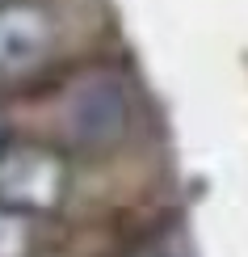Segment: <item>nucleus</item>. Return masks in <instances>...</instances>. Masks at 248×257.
I'll list each match as a JSON object with an SVG mask.
<instances>
[{"instance_id":"1","label":"nucleus","mask_w":248,"mask_h":257,"mask_svg":"<svg viewBox=\"0 0 248 257\" xmlns=\"http://www.w3.org/2000/svg\"><path fill=\"white\" fill-rule=\"evenodd\" d=\"M68 198V160L42 144L0 148V207L21 215H47Z\"/></svg>"},{"instance_id":"2","label":"nucleus","mask_w":248,"mask_h":257,"mask_svg":"<svg viewBox=\"0 0 248 257\" xmlns=\"http://www.w3.org/2000/svg\"><path fill=\"white\" fill-rule=\"evenodd\" d=\"M55 51V13L42 0H0V80L38 72Z\"/></svg>"},{"instance_id":"3","label":"nucleus","mask_w":248,"mask_h":257,"mask_svg":"<svg viewBox=\"0 0 248 257\" xmlns=\"http://www.w3.org/2000/svg\"><path fill=\"white\" fill-rule=\"evenodd\" d=\"M122 122H126V105L114 84H101V89L93 84L76 105V135L84 144H105V139L122 135Z\"/></svg>"},{"instance_id":"4","label":"nucleus","mask_w":248,"mask_h":257,"mask_svg":"<svg viewBox=\"0 0 248 257\" xmlns=\"http://www.w3.org/2000/svg\"><path fill=\"white\" fill-rule=\"evenodd\" d=\"M0 257H30V215L0 207Z\"/></svg>"},{"instance_id":"5","label":"nucleus","mask_w":248,"mask_h":257,"mask_svg":"<svg viewBox=\"0 0 248 257\" xmlns=\"http://www.w3.org/2000/svg\"><path fill=\"white\" fill-rule=\"evenodd\" d=\"M131 257H189V253H185L181 240H164V236H160V240L147 244V249H135Z\"/></svg>"},{"instance_id":"6","label":"nucleus","mask_w":248,"mask_h":257,"mask_svg":"<svg viewBox=\"0 0 248 257\" xmlns=\"http://www.w3.org/2000/svg\"><path fill=\"white\" fill-rule=\"evenodd\" d=\"M9 144V118H5V110H0V148Z\"/></svg>"}]
</instances>
